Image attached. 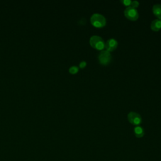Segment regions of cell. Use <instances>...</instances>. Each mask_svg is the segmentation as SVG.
<instances>
[{"mask_svg":"<svg viewBox=\"0 0 161 161\" xmlns=\"http://www.w3.org/2000/svg\"><path fill=\"white\" fill-rule=\"evenodd\" d=\"M91 24L96 28H103L106 24L105 17L99 13H94L91 17Z\"/></svg>","mask_w":161,"mask_h":161,"instance_id":"1","label":"cell"},{"mask_svg":"<svg viewBox=\"0 0 161 161\" xmlns=\"http://www.w3.org/2000/svg\"><path fill=\"white\" fill-rule=\"evenodd\" d=\"M89 43L92 47L98 50H103L105 47V43L103 39L97 35H93L90 38Z\"/></svg>","mask_w":161,"mask_h":161,"instance_id":"2","label":"cell"},{"mask_svg":"<svg viewBox=\"0 0 161 161\" xmlns=\"http://www.w3.org/2000/svg\"><path fill=\"white\" fill-rule=\"evenodd\" d=\"M97 58L100 64L103 65H107L111 62L112 57L109 52L106 50H103L99 52Z\"/></svg>","mask_w":161,"mask_h":161,"instance_id":"3","label":"cell"},{"mask_svg":"<svg viewBox=\"0 0 161 161\" xmlns=\"http://www.w3.org/2000/svg\"><path fill=\"white\" fill-rule=\"evenodd\" d=\"M124 14L127 19L131 21H136L139 17V14L137 9L131 6L127 7L125 9Z\"/></svg>","mask_w":161,"mask_h":161,"instance_id":"4","label":"cell"},{"mask_svg":"<svg viewBox=\"0 0 161 161\" xmlns=\"http://www.w3.org/2000/svg\"><path fill=\"white\" fill-rule=\"evenodd\" d=\"M127 118H128V121L132 125L135 126H139V125H140V123L142 121V116H140V114L136 112H133V111L130 112L128 114Z\"/></svg>","mask_w":161,"mask_h":161,"instance_id":"5","label":"cell"},{"mask_svg":"<svg viewBox=\"0 0 161 161\" xmlns=\"http://www.w3.org/2000/svg\"><path fill=\"white\" fill-rule=\"evenodd\" d=\"M118 42L114 38H110L105 43V47L106 50L108 52H113L118 47Z\"/></svg>","mask_w":161,"mask_h":161,"instance_id":"6","label":"cell"},{"mask_svg":"<svg viewBox=\"0 0 161 161\" xmlns=\"http://www.w3.org/2000/svg\"><path fill=\"white\" fill-rule=\"evenodd\" d=\"M150 27L153 31H159L161 29V20L159 19H155L153 20L151 23Z\"/></svg>","mask_w":161,"mask_h":161,"instance_id":"7","label":"cell"},{"mask_svg":"<svg viewBox=\"0 0 161 161\" xmlns=\"http://www.w3.org/2000/svg\"><path fill=\"white\" fill-rule=\"evenodd\" d=\"M152 12L153 14L158 18V19L161 20V4H156L152 7Z\"/></svg>","mask_w":161,"mask_h":161,"instance_id":"8","label":"cell"},{"mask_svg":"<svg viewBox=\"0 0 161 161\" xmlns=\"http://www.w3.org/2000/svg\"><path fill=\"white\" fill-rule=\"evenodd\" d=\"M134 133L136 137L137 138H142L143 136L145 133L143 128L140 126H136L134 128Z\"/></svg>","mask_w":161,"mask_h":161,"instance_id":"9","label":"cell"},{"mask_svg":"<svg viewBox=\"0 0 161 161\" xmlns=\"http://www.w3.org/2000/svg\"><path fill=\"white\" fill-rule=\"evenodd\" d=\"M69 72H70V74H76V73L78 72V71H79V68H78V67L76 66V65H72V66H71V67L69 68Z\"/></svg>","mask_w":161,"mask_h":161,"instance_id":"10","label":"cell"},{"mask_svg":"<svg viewBox=\"0 0 161 161\" xmlns=\"http://www.w3.org/2000/svg\"><path fill=\"white\" fill-rule=\"evenodd\" d=\"M121 2L126 6L127 7H129L131 5V0H121Z\"/></svg>","mask_w":161,"mask_h":161,"instance_id":"11","label":"cell"},{"mask_svg":"<svg viewBox=\"0 0 161 161\" xmlns=\"http://www.w3.org/2000/svg\"><path fill=\"white\" fill-rule=\"evenodd\" d=\"M139 6V2L137 1H131V3L130 6L134 8H136Z\"/></svg>","mask_w":161,"mask_h":161,"instance_id":"12","label":"cell"},{"mask_svg":"<svg viewBox=\"0 0 161 161\" xmlns=\"http://www.w3.org/2000/svg\"><path fill=\"white\" fill-rule=\"evenodd\" d=\"M86 65H87L86 62L82 60V61H81V62H80V64H79V67L81 68V69H83V68H84V67L86 66Z\"/></svg>","mask_w":161,"mask_h":161,"instance_id":"13","label":"cell"}]
</instances>
